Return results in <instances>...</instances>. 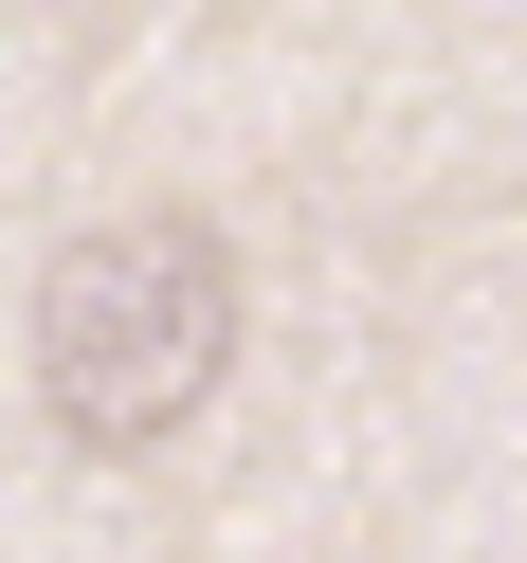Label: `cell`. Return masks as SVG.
Instances as JSON below:
<instances>
[{
    "label": "cell",
    "mask_w": 527,
    "mask_h": 563,
    "mask_svg": "<svg viewBox=\"0 0 527 563\" xmlns=\"http://www.w3.org/2000/svg\"><path fill=\"white\" fill-rule=\"evenodd\" d=\"M237 364V236L200 200H128L37 273V418L74 454H164Z\"/></svg>",
    "instance_id": "obj_1"
}]
</instances>
